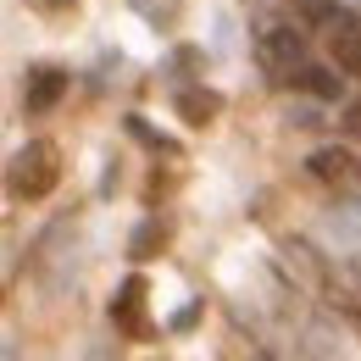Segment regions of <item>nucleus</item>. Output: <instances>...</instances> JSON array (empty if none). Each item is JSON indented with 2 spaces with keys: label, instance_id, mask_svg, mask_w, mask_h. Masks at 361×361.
<instances>
[{
  "label": "nucleus",
  "instance_id": "obj_2",
  "mask_svg": "<svg viewBox=\"0 0 361 361\" xmlns=\"http://www.w3.org/2000/svg\"><path fill=\"white\" fill-rule=\"evenodd\" d=\"M256 67L272 84H295V73L306 67V34L289 28V23H267L256 34Z\"/></svg>",
  "mask_w": 361,
  "mask_h": 361
},
{
  "label": "nucleus",
  "instance_id": "obj_8",
  "mask_svg": "<svg viewBox=\"0 0 361 361\" xmlns=\"http://www.w3.org/2000/svg\"><path fill=\"white\" fill-rule=\"evenodd\" d=\"M334 67H345V78H361V23L334 34Z\"/></svg>",
  "mask_w": 361,
  "mask_h": 361
},
{
  "label": "nucleus",
  "instance_id": "obj_14",
  "mask_svg": "<svg viewBox=\"0 0 361 361\" xmlns=\"http://www.w3.org/2000/svg\"><path fill=\"white\" fill-rule=\"evenodd\" d=\"M312 6H317V0H306V11H312Z\"/></svg>",
  "mask_w": 361,
  "mask_h": 361
},
{
  "label": "nucleus",
  "instance_id": "obj_6",
  "mask_svg": "<svg viewBox=\"0 0 361 361\" xmlns=\"http://www.w3.org/2000/svg\"><path fill=\"white\" fill-rule=\"evenodd\" d=\"M345 67H322V61H306L300 73H295V90H306L312 100H345V78H339Z\"/></svg>",
  "mask_w": 361,
  "mask_h": 361
},
{
  "label": "nucleus",
  "instance_id": "obj_10",
  "mask_svg": "<svg viewBox=\"0 0 361 361\" xmlns=\"http://www.w3.org/2000/svg\"><path fill=\"white\" fill-rule=\"evenodd\" d=\"M156 239H161V228H156V223H145V228L134 233V256H150V250H156Z\"/></svg>",
  "mask_w": 361,
  "mask_h": 361
},
{
  "label": "nucleus",
  "instance_id": "obj_4",
  "mask_svg": "<svg viewBox=\"0 0 361 361\" xmlns=\"http://www.w3.org/2000/svg\"><path fill=\"white\" fill-rule=\"evenodd\" d=\"M111 322H117V334H128V339H150V322H145V278H139V272L117 289Z\"/></svg>",
  "mask_w": 361,
  "mask_h": 361
},
{
  "label": "nucleus",
  "instance_id": "obj_1",
  "mask_svg": "<svg viewBox=\"0 0 361 361\" xmlns=\"http://www.w3.org/2000/svg\"><path fill=\"white\" fill-rule=\"evenodd\" d=\"M6 183H11V195H17V200H45L50 189L61 183V150H56L50 139H28V145L11 156Z\"/></svg>",
  "mask_w": 361,
  "mask_h": 361
},
{
  "label": "nucleus",
  "instance_id": "obj_9",
  "mask_svg": "<svg viewBox=\"0 0 361 361\" xmlns=\"http://www.w3.org/2000/svg\"><path fill=\"white\" fill-rule=\"evenodd\" d=\"M123 123H128V134H134L139 145H150V150H161V156H178V139L156 134V128H150V123H145V117H123Z\"/></svg>",
  "mask_w": 361,
  "mask_h": 361
},
{
  "label": "nucleus",
  "instance_id": "obj_12",
  "mask_svg": "<svg viewBox=\"0 0 361 361\" xmlns=\"http://www.w3.org/2000/svg\"><path fill=\"white\" fill-rule=\"evenodd\" d=\"M345 117H350L345 128H350V134H361V100H350V111H345Z\"/></svg>",
  "mask_w": 361,
  "mask_h": 361
},
{
  "label": "nucleus",
  "instance_id": "obj_7",
  "mask_svg": "<svg viewBox=\"0 0 361 361\" xmlns=\"http://www.w3.org/2000/svg\"><path fill=\"white\" fill-rule=\"evenodd\" d=\"M173 111H178L183 123H212V117L223 111V94L206 90V84H200V90H178L173 94Z\"/></svg>",
  "mask_w": 361,
  "mask_h": 361
},
{
  "label": "nucleus",
  "instance_id": "obj_3",
  "mask_svg": "<svg viewBox=\"0 0 361 361\" xmlns=\"http://www.w3.org/2000/svg\"><path fill=\"white\" fill-rule=\"evenodd\" d=\"M306 173H312L317 183H339V189H350V183L361 178V161H356V150H345V145H322V150L306 156Z\"/></svg>",
  "mask_w": 361,
  "mask_h": 361
},
{
  "label": "nucleus",
  "instance_id": "obj_5",
  "mask_svg": "<svg viewBox=\"0 0 361 361\" xmlns=\"http://www.w3.org/2000/svg\"><path fill=\"white\" fill-rule=\"evenodd\" d=\"M67 84H73V78H67L61 67H34L28 84H23V111H28V117H45L50 106L67 94Z\"/></svg>",
  "mask_w": 361,
  "mask_h": 361
},
{
  "label": "nucleus",
  "instance_id": "obj_13",
  "mask_svg": "<svg viewBox=\"0 0 361 361\" xmlns=\"http://www.w3.org/2000/svg\"><path fill=\"white\" fill-rule=\"evenodd\" d=\"M39 6H50V11H56V6H73V0H39Z\"/></svg>",
  "mask_w": 361,
  "mask_h": 361
},
{
  "label": "nucleus",
  "instance_id": "obj_11",
  "mask_svg": "<svg viewBox=\"0 0 361 361\" xmlns=\"http://www.w3.org/2000/svg\"><path fill=\"white\" fill-rule=\"evenodd\" d=\"M195 317H200V300H195V306H183V312L173 317V328H195Z\"/></svg>",
  "mask_w": 361,
  "mask_h": 361
}]
</instances>
